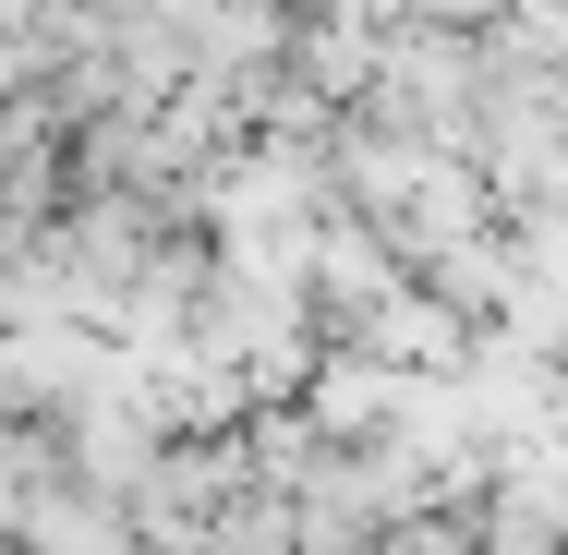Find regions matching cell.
I'll return each mask as SVG.
<instances>
[{
	"mask_svg": "<svg viewBox=\"0 0 568 555\" xmlns=\"http://www.w3.org/2000/svg\"><path fill=\"white\" fill-rule=\"evenodd\" d=\"M12 555H133V532H121V495L37 483V495L12 507Z\"/></svg>",
	"mask_w": 568,
	"mask_h": 555,
	"instance_id": "1",
	"label": "cell"
},
{
	"mask_svg": "<svg viewBox=\"0 0 568 555\" xmlns=\"http://www.w3.org/2000/svg\"><path fill=\"white\" fill-rule=\"evenodd\" d=\"M0 555H12V544H0Z\"/></svg>",
	"mask_w": 568,
	"mask_h": 555,
	"instance_id": "2",
	"label": "cell"
}]
</instances>
